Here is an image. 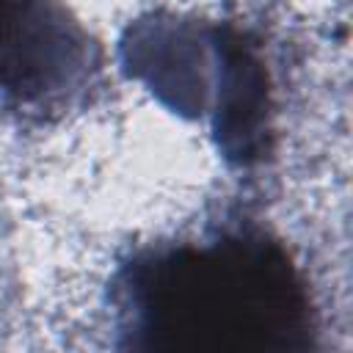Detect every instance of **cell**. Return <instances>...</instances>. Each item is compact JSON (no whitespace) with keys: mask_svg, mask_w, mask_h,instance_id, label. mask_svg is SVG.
I'll list each match as a JSON object with an SVG mask.
<instances>
[{"mask_svg":"<svg viewBox=\"0 0 353 353\" xmlns=\"http://www.w3.org/2000/svg\"><path fill=\"white\" fill-rule=\"evenodd\" d=\"M80 63V41L44 0H0V85L44 94Z\"/></svg>","mask_w":353,"mask_h":353,"instance_id":"obj_2","label":"cell"},{"mask_svg":"<svg viewBox=\"0 0 353 353\" xmlns=\"http://www.w3.org/2000/svg\"><path fill=\"white\" fill-rule=\"evenodd\" d=\"M124 334L141 350L284 353L312 342V306L287 251L223 232L138 256L121 279Z\"/></svg>","mask_w":353,"mask_h":353,"instance_id":"obj_1","label":"cell"}]
</instances>
